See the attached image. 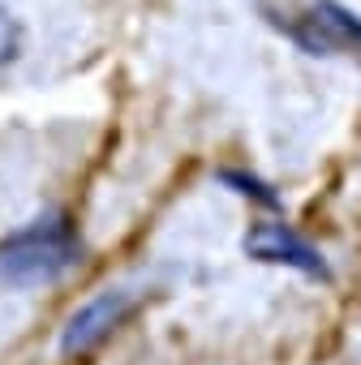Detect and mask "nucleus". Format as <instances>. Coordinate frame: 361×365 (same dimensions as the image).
I'll use <instances>...</instances> for the list:
<instances>
[{"instance_id": "6", "label": "nucleus", "mask_w": 361, "mask_h": 365, "mask_svg": "<svg viewBox=\"0 0 361 365\" xmlns=\"http://www.w3.org/2000/svg\"><path fill=\"white\" fill-rule=\"evenodd\" d=\"M5 56H14V26H9L5 9H0V61H5Z\"/></svg>"}, {"instance_id": "1", "label": "nucleus", "mask_w": 361, "mask_h": 365, "mask_svg": "<svg viewBox=\"0 0 361 365\" xmlns=\"http://www.w3.org/2000/svg\"><path fill=\"white\" fill-rule=\"evenodd\" d=\"M82 258V241L65 215L35 220L0 241V279L9 284H44L65 275Z\"/></svg>"}, {"instance_id": "2", "label": "nucleus", "mask_w": 361, "mask_h": 365, "mask_svg": "<svg viewBox=\"0 0 361 365\" xmlns=\"http://www.w3.org/2000/svg\"><path fill=\"white\" fill-rule=\"evenodd\" d=\"M275 26L305 52V56H335V52H361V14H352L340 0H318L301 22H280Z\"/></svg>"}, {"instance_id": "4", "label": "nucleus", "mask_w": 361, "mask_h": 365, "mask_svg": "<svg viewBox=\"0 0 361 365\" xmlns=\"http://www.w3.org/2000/svg\"><path fill=\"white\" fill-rule=\"evenodd\" d=\"M133 305H138V297L133 292H125V288H108V292H99L95 301H86L69 322H65V331H61V356H82V352H91L95 344H103L129 314H133Z\"/></svg>"}, {"instance_id": "5", "label": "nucleus", "mask_w": 361, "mask_h": 365, "mask_svg": "<svg viewBox=\"0 0 361 365\" xmlns=\"http://www.w3.org/2000/svg\"><path fill=\"white\" fill-rule=\"evenodd\" d=\"M215 176H220V185H228L237 198H245V202H254V207H263V211H280V207H284L280 194L267 185V180L254 176V172H245V168H220Z\"/></svg>"}, {"instance_id": "3", "label": "nucleus", "mask_w": 361, "mask_h": 365, "mask_svg": "<svg viewBox=\"0 0 361 365\" xmlns=\"http://www.w3.org/2000/svg\"><path fill=\"white\" fill-rule=\"evenodd\" d=\"M241 250L254 258V262H271V267H288V271H301V275H310V279H331V267H327V258L301 237V232H293L288 224H254L250 232H245V241H241Z\"/></svg>"}]
</instances>
